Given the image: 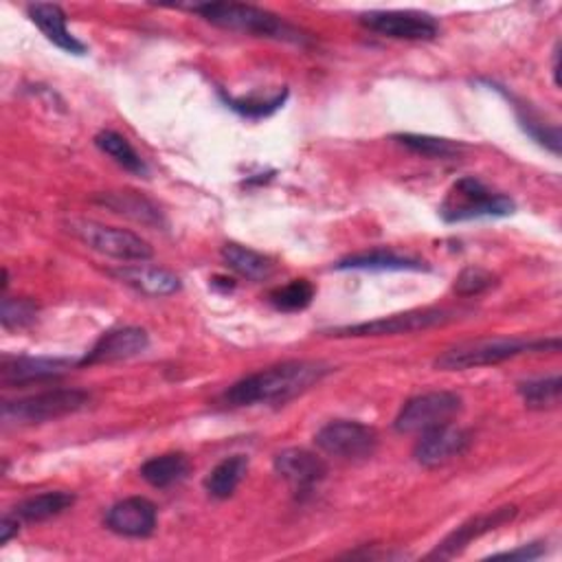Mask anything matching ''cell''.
Returning a JSON list of instances; mask_svg holds the SVG:
<instances>
[{"mask_svg": "<svg viewBox=\"0 0 562 562\" xmlns=\"http://www.w3.org/2000/svg\"><path fill=\"white\" fill-rule=\"evenodd\" d=\"M330 374L326 363L317 361H286L272 365L268 369L255 371L237 380L227 393L224 400L231 406H251L268 402H289L315 384H319Z\"/></svg>", "mask_w": 562, "mask_h": 562, "instance_id": "cell-1", "label": "cell"}, {"mask_svg": "<svg viewBox=\"0 0 562 562\" xmlns=\"http://www.w3.org/2000/svg\"><path fill=\"white\" fill-rule=\"evenodd\" d=\"M200 19L207 23L229 29V32H240L257 38H268V40H279V42H291V45H308L310 38L293 27L291 23L281 21L279 16L253 8V5H240V3H209V5H196L192 8Z\"/></svg>", "mask_w": 562, "mask_h": 562, "instance_id": "cell-2", "label": "cell"}, {"mask_svg": "<svg viewBox=\"0 0 562 562\" xmlns=\"http://www.w3.org/2000/svg\"><path fill=\"white\" fill-rule=\"evenodd\" d=\"M558 352L560 339L551 341H525V339H486V341H471L457 347L447 350L438 356L436 367L444 371H464L477 367H490L516 358L527 352Z\"/></svg>", "mask_w": 562, "mask_h": 562, "instance_id": "cell-3", "label": "cell"}, {"mask_svg": "<svg viewBox=\"0 0 562 562\" xmlns=\"http://www.w3.org/2000/svg\"><path fill=\"white\" fill-rule=\"evenodd\" d=\"M516 209L514 200L505 194L490 190L475 176L460 179L447 194L440 216L444 222H466L479 218H505Z\"/></svg>", "mask_w": 562, "mask_h": 562, "instance_id": "cell-4", "label": "cell"}, {"mask_svg": "<svg viewBox=\"0 0 562 562\" xmlns=\"http://www.w3.org/2000/svg\"><path fill=\"white\" fill-rule=\"evenodd\" d=\"M464 402L453 391H431L411 398L402 404L393 419V429L404 436H422L440 427L453 425L462 413Z\"/></svg>", "mask_w": 562, "mask_h": 562, "instance_id": "cell-5", "label": "cell"}, {"mask_svg": "<svg viewBox=\"0 0 562 562\" xmlns=\"http://www.w3.org/2000/svg\"><path fill=\"white\" fill-rule=\"evenodd\" d=\"M90 402V393L82 389H53L42 391L29 398H21L3 404V422L5 425H42V422L60 419L64 415L77 413L86 408Z\"/></svg>", "mask_w": 562, "mask_h": 562, "instance_id": "cell-6", "label": "cell"}, {"mask_svg": "<svg viewBox=\"0 0 562 562\" xmlns=\"http://www.w3.org/2000/svg\"><path fill=\"white\" fill-rule=\"evenodd\" d=\"M69 231L88 248L121 261H146L155 255L144 237L125 229L106 227L93 220H73L69 222Z\"/></svg>", "mask_w": 562, "mask_h": 562, "instance_id": "cell-7", "label": "cell"}, {"mask_svg": "<svg viewBox=\"0 0 562 562\" xmlns=\"http://www.w3.org/2000/svg\"><path fill=\"white\" fill-rule=\"evenodd\" d=\"M457 310L449 308H425V310H408L391 317H382L376 321H365L356 326L337 328L330 334L337 339H358V337H395V334H413L429 330L436 326H444L457 319Z\"/></svg>", "mask_w": 562, "mask_h": 562, "instance_id": "cell-8", "label": "cell"}, {"mask_svg": "<svg viewBox=\"0 0 562 562\" xmlns=\"http://www.w3.org/2000/svg\"><path fill=\"white\" fill-rule=\"evenodd\" d=\"M315 444L326 455L339 457V460H367L378 449V433L361 425V422L352 419H337L326 425L317 436Z\"/></svg>", "mask_w": 562, "mask_h": 562, "instance_id": "cell-9", "label": "cell"}, {"mask_svg": "<svg viewBox=\"0 0 562 562\" xmlns=\"http://www.w3.org/2000/svg\"><path fill=\"white\" fill-rule=\"evenodd\" d=\"M361 25L374 34L393 40H436L440 25L433 16L422 12H369L361 16Z\"/></svg>", "mask_w": 562, "mask_h": 562, "instance_id": "cell-10", "label": "cell"}, {"mask_svg": "<svg viewBox=\"0 0 562 562\" xmlns=\"http://www.w3.org/2000/svg\"><path fill=\"white\" fill-rule=\"evenodd\" d=\"M473 444L471 431L455 429V427H440L429 433H422L415 449L413 457L419 466L425 468H438L444 466L457 457H462Z\"/></svg>", "mask_w": 562, "mask_h": 562, "instance_id": "cell-11", "label": "cell"}, {"mask_svg": "<svg viewBox=\"0 0 562 562\" xmlns=\"http://www.w3.org/2000/svg\"><path fill=\"white\" fill-rule=\"evenodd\" d=\"M150 347V337L144 328H117L99 337V341L90 347V352L80 361L82 367L86 365H106L130 361L138 354H144Z\"/></svg>", "mask_w": 562, "mask_h": 562, "instance_id": "cell-12", "label": "cell"}, {"mask_svg": "<svg viewBox=\"0 0 562 562\" xmlns=\"http://www.w3.org/2000/svg\"><path fill=\"white\" fill-rule=\"evenodd\" d=\"M80 361L71 358H49V356H16V358H3L0 365V382L5 387H25L34 382L56 380L71 371Z\"/></svg>", "mask_w": 562, "mask_h": 562, "instance_id": "cell-13", "label": "cell"}, {"mask_svg": "<svg viewBox=\"0 0 562 562\" xmlns=\"http://www.w3.org/2000/svg\"><path fill=\"white\" fill-rule=\"evenodd\" d=\"M157 505L146 497L114 503L106 514V527L125 538H148L157 529Z\"/></svg>", "mask_w": 562, "mask_h": 562, "instance_id": "cell-14", "label": "cell"}, {"mask_svg": "<svg viewBox=\"0 0 562 562\" xmlns=\"http://www.w3.org/2000/svg\"><path fill=\"white\" fill-rule=\"evenodd\" d=\"M516 505H503L499 510H492V512H486V514H479L471 521H466L464 525H460L455 532H451L431 553L429 558H440V560H449V558H455L457 553H462L473 540L508 525L514 516H516Z\"/></svg>", "mask_w": 562, "mask_h": 562, "instance_id": "cell-15", "label": "cell"}, {"mask_svg": "<svg viewBox=\"0 0 562 562\" xmlns=\"http://www.w3.org/2000/svg\"><path fill=\"white\" fill-rule=\"evenodd\" d=\"M274 473L300 492H306L326 479L328 464L313 451L289 449L274 457Z\"/></svg>", "mask_w": 562, "mask_h": 562, "instance_id": "cell-16", "label": "cell"}, {"mask_svg": "<svg viewBox=\"0 0 562 562\" xmlns=\"http://www.w3.org/2000/svg\"><path fill=\"white\" fill-rule=\"evenodd\" d=\"M29 19L34 25L47 36L49 42H53L58 49L71 53V56H86V45H82L66 27V14L60 5L51 3H36L27 8Z\"/></svg>", "mask_w": 562, "mask_h": 562, "instance_id": "cell-17", "label": "cell"}, {"mask_svg": "<svg viewBox=\"0 0 562 562\" xmlns=\"http://www.w3.org/2000/svg\"><path fill=\"white\" fill-rule=\"evenodd\" d=\"M114 274L125 281L127 286L150 297H168L181 291V279L163 268H146V266H127L114 270Z\"/></svg>", "mask_w": 562, "mask_h": 562, "instance_id": "cell-18", "label": "cell"}, {"mask_svg": "<svg viewBox=\"0 0 562 562\" xmlns=\"http://www.w3.org/2000/svg\"><path fill=\"white\" fill-rule=\"evenodd\" d=\"M97 203L112 209L114 213H121L125 218H132L134 222H140V224H148V227L163 224L161 211L150 200H146L144 196H138L134 192H108V194L97 196Z\"/></svg>", "mask_w": 562, "mask_h": 562, "instance_id": "cell-19", "label": "cell"}, {"mask_svg": "<svg viewBox=\"0 0 562 562\" xmlns=\"http://www.w3.org/2000/svg\"><path fill=\"white\" fill-rule=\"evenodd\" d=\"M337 270H380V272H391V270H429V266L419 259L413 257H402L395 255L391 251H371V253H361V255H352L347 259H341L337 266Z\"/></svg>", "mask_w": 562, "mask_h": 562, "instance_id": "cell-20", "label": "cell"}, {"mask_svg": "<svg viewBox=\"0 0 562 562\" xmlns=\"http://www.w3.org/2000/svg\"><path fill=\"white\" fill-rule=\"evenodd\" d=\"M187 473H190V460L183 453L159 455L140 466V477H144L152 488H170L183 481Z\"/></svg>", "mask_w": 562, "mask_h": 562, "instance_id": "cell-21", "label": "cell"}, {"mask_svg": "<svg viewBox=\"0 0 562 562\" xmlns=\"http://www.w3.org/2000/svg\"><path fill=\"white\" fill-rule=\"evenodd\" d=\"M222 259L233 272H237L240 277L253 279V281L268 279L274 270L272 261L266 255H261L253 248L240 246V244H224L222 246Z\"/></svg>", "mask_w": 562, "mask_h": 562, "instance_id": "cell-22", "label": "cell"}, {"mask_svg": "<svg viewBox=\"0 0 562 562\" xmlns=\"http://www.w3.org/2000/svg\"><path fill=\"white\" fill-rule=\"evenodd\" d=\"M248 471V457L244 455H231L222 460L205 479V490L213 499H229L242 484L244 475Z\"/></svg>", "mask_w": 562, "mask_h": 562, "instance_id": "cell-23", "label": "cell"}, {"mask_svg": "<svg viewBox=\"0 0 562 562\" xmlns=\"http://www.w3.org/2000/svg\"><path fill=\"white\" fill-rule=\"evenodd\" d=\"M95 146L108 155L117 166H121L125 172L136 174V176H146L148 174V166L146 161L138 157V152L127 144V138L121 136L119 132L112 130H103L95 136Z\"/></svg>", "mask_w": 562, "mask_h": 562, "instance_id": "cell-24", "label": "cell"}, {"mask_svg": "<svg viewBox=\"0 0 562 562\" xmlns=\"http://www.w3.org/2000/svg\"><path fill=\"white\" fill-rule=\"evenodd\" d=\"M73 503H75V494H71V492H64V490L42 492V494H36V497H29L27 501H23L16 508V516L21 521L40 523V521H49V518L66 512Z\"/></svg>", "mask_w": 562, "mask_h": 562, "instance_id": "cell-25", "label": "cell"}, {"mask_svg": "<svg viewBox=\"0 0 562 562\" xmlns=\"http://www.w3.org/2000/svg\"><path fill=\"white\" fill-rule=\"evenodd\" d=\"M393 138L406 150L427 159H453L464 152V146L455 144L451 138H440L429 134H395Z\"/></svg>", "mask_w": 562, "mask_h": 562, "instance_id": "cell-26", "label": "cell"}, {"mask_svg": "<svg viewBox=\"0 0 562 562\" xmlns=\"http://www.w3.org/2000/svg\"><path fill=\"white\" fill-rule=\"evenodd\" d=\"M315 286L310 284L308 279H293L291 284L286 286H279L270 293V304L277 310H284V313H300L306 310L313 300H315Z\"/></svg>", "mask_w": 562, "mask_h": 562, "instance_id": "cell-27", "label": "cell"}, {"mask_svg": "<svg viewBox=\"0 0 562 562\" xmlns=\"http://www.w3.org/2000/svg\"><path fill=\"white\" fill-rule=\"evenodd\" d=\"M518 393L529 408H551L560 404L562 393V380L560 376L549 378H536L518 384Z\"/></svg>", "mask_w": 562, "mask_h": 562, "instance_id": "cell-28", "label": "cell"}, {"mask_svg": "<svg viewBox=\"0 0 562 562\" xmlns=\"http://www.w3.org/2000/svg\"><path fill=\"white\" fill-rule=\"evenodd\" d=\"M289 97V90L284 88L281 93L268 97V99H255V97H229V95H222L227 108L235 110L237 114L242 117H248V119H261V117H268L272 112H277L281 106H284Z\"/></svg>", "mask_w": 562, "mask_h": 562, "instance_id": "cell-29", "label": "cell"}, {"mask_svg": "<svg viewBox=\"0 0 562 562\" xmlns=\"http://www.w3.org/2000/svg\"><path fill=\"white\" fill-rule=\"evenodd\" d=\"M512 101H514V99H512ZM514 108H516L521 127H523L534 140H538L540 146L549 148L553 155H560V132H558V127H555V125L547 127V123H545L538 114L529 112V108H523L518 101H514Z\"/></svg>", "mask_w": 562, "mask_h": 562, "instance_id": "cell-30", "label": "cell"}, {"mask_svg": "<svg viewBox=\"0 0 562 562\" xmlns=\"http://www.w3.org/2000/svg\"><path fill=\"white\" fill-rule=\"evenodd\" d=\"M494 284H497V277L490 270L471 266V268L462 270L460 277L455 279V293L460 297H475V295L490 291Z\"/></svg>", "mask_w": 562, "mask_h": 562, "instance_id": "cell-31", "label": "cell"}, {"mask_svg": "<svg viewBox=\"0 0 562 562\" xmlns=\"http://www.w3.org/2000/svg\"><path fill=\"white\" fill-rule=\"evenodd\" d=\"M38 315V306L32 300L25 297H5L3 300V313H0V321L10 330V328H25L29 323L36 321Z\"/></svg>", "mask_w": 562, "mask_h": 562, "instance_id": "cell-32", "label": "cell"}, {"mask_svg": "<svg viewBox=\"0 0 562 562\" xmlns=\"http://www.w3.org/2000/svg\"><path fill=\"white\" fill-rule=\"evenodd\" d=\"M545 555V547L540 542H532V545H523L518 549H512V551H503V553H497L494 558H510V560H536Z\"/></svg>", "mask_w": 562, "mask_h": 562, "instance_id": "cell-33", "label": "cell"}, {"mask_svg": "<svg viewBox=\"0 0 562 562\" xmlns=\"http://www.w3.org/2000/svg\"><path fill=\"white\" fill-rule=\"evenodd\" d=\"M19 529H21L19 516H5L3 523H0V542L8 545L12 540V536L19 534Z\"/></svg>", "mask_w": 562, "mask_h": 562, "instance_id": "cell-34", "label": "cell"}]
</instances>
